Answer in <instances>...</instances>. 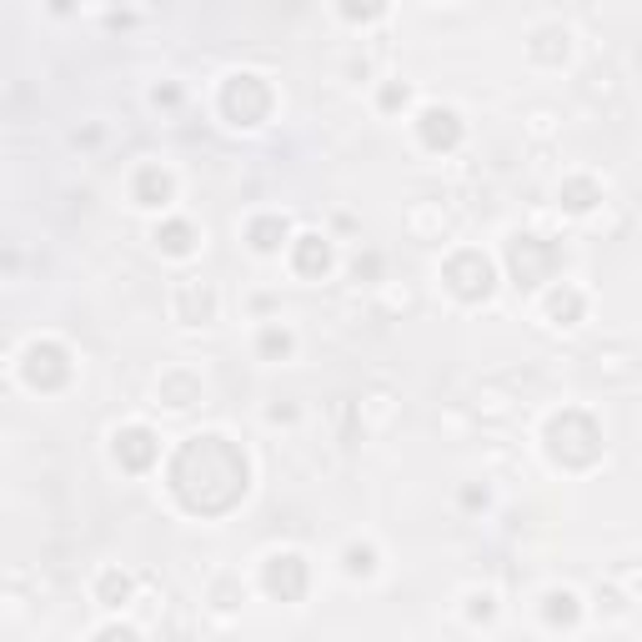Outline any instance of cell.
<instances>
[{
  "label": "cell",
  "mask_w": 642,
  "mask_h": 642,
  "mask_svg": "<svg viewBox=\"0 0 642 642\" xmlns=\"http://www.w3.org/2000/svg\"><path fill=\"white\" fill-rule=\"evenodd\" d=\"M171 492L181 498L186 512L222 517V512H231L241 502V492H247V457L216 432L191 437V442L176 452V462H171Z\"/></svg>",
  "instance_id": "6da1fadb"
},
{
  "label": "cell",
  "mask_w": 642,
  "mask_h": 642,
  "mask_svg": "<svg viewBox=\"0 0 642 642\" xmlns=\"http://www.w3.org/2000/svg\"><path fill=\"white\" fill-rule=\"evenodd\" d=\"M547 452L563 467H588V462H597V452H603V432L592 427V417H582V412H563V417H552L547 427Z\"/></svg>",
  "instance_id": "7a4b0ae2"
},
{
  "label": "cell",
  "mask_w": 642,
  "mask_h": 642,
  "mask_svg": "<svg viewBox=\"0 0 642 642\" xmlns=\"http://www.w3.org/2000/svg\"><path fill=\"white\" fill-rule=\"evenodd\" d=\"M222 111L237 126H256V121H266V111H272V91H266L262 76H231L222 91Z\"/></svg>",
  "instance_id": "3957f363"
},
{
  "label": "cell",
  "mask_w": 642,
  "mask_h": 642,
  "mask_svg": "<svg viewBox=\"0 0 642 642\" xmlns=\"http://www.w3.org/2000/svg\"><path fill=\"white\" fill-rule=\"evenodd\" d=\"M557 256H563V251L552 247V241H542V237H512V247H507V262H512L517 287H542L547 272L557 266Z\"/></svg>",
  "instance_id": "277c9868"
},
{
  "label": "cell",
  "mask_w": 642,
  "mask_h": 642,
  "mask_svg": "<svg viewBox=\"0 0 642 642\" xmlns=\"http://www.w3.org/2000/svg\"><path fill=\"white\" fill-rule=\"evenodd\" d=\"M446 287L457 291L462 302H487L492 297V262L482 251H457L446 262Z\"/></svg>",
  "instance_id": "5b68a950"
},
{
  "label": "cell",
  "mask_w": 642,
  "mask_h": 642,
  "mask_svg": "<svg viewBox=\"0 0 642 642\" xmlns=\"http://www.w3.org/2000/svg\"><path fill=\"white\" fill-rule=\"evenodd\" d=\"M66 377H71V362H66V352H61L55 341H36V347L26 352V381L30 387L51 392V387H61Z\"/></svg>",
  "instance_id": "8992f818"
},
{
  "label": "cell",
  "mask_w": 642,
  "mask_h": 642,
  "mask_svg": "<svg viewBox=\"0 0 642 642\" xmlns=\"http://www.w3.org/2000/svg\"><path fill=\"white\" fill-rule=\"evenodd\" d=\"M266 592L281 597V603H297L306 592V563L297 552H276L272 563H266Z\"/></svg>",
  "instance_id": "52a82bcc"
},
{
  "label": "cell",
  "mask_w": 642,
  "mask_h": 642,
  "mask_svg": "<svg viewBox=\"0 0 642 642\" xmlns=\"http://www.w3.org/2000/svg\"><path fill=\"white\" fill-rule=\"evenodd\" d=\"M116 462L126 473H146L151 462H156V437L146 432V427H126L116 432Z\"/></svg>",
  "instance_id": "ba28073f"
},
{
  "label": "cell",
  "mask_w": 642,
  "mask_h": 642,
  "mask_svg": "<svg viewBox=\"0 0 642 642\" xmlns=\"http://www.w3.org/2000/svg\"><path fill=\"white\" fill-rule=\"evenodd\" d=\"M421 141L432 146V151H452V146L462 141L457 111H446V105H432V111H421Z\"/></svg>",
  "instance_id": "9c48e42d"
},
{
  "label": "cell",
  "mask_w": 642,
  "mask_h": 642,
  "mask_svg": "<svg viewBox=\"0 0 642 642\" xmlns=\"http://www.w3.org/2000/svg\"><path fill=\"white\" fill-rule=\"evenodd\" d=\"M211 306H216V297H211V287H201V281H186L181 297H176V316H181V322H191V327H197V322H206Z\"/></svg>",
  "instance_id": "30bf717a"
},
{
  "label": "cell",
  "mask_w": 642,
  "mask_h": 642,
  "mask_svg": "<svg viewBox=\"0 0 642 642\" xmlns=\"http://www.w3.org/2000/svg\"><path fill=\"white\" fill-rule=\"evenodd\" d=\"M331 266V247L322 237H297V272L302 276H322Z\"/></svg>",
  "instance_id": "8fae6325"
},
{
  "label": "cell",
  "mask_w": 642,
  "mask_h": 642,
  "mask_svg": "<svg viewBox=\"0 0 642 642\" xmlns=\"http://www.w3.org/2000/svg\"><path fill=\"white\" fill-rule=\"evenodd\" d=\"M166 197H171V176L161 166H146L141 176H136V201H141V206H161Z\"/></svg>",
  "instance_id": "7c38bea8"
},
{
  "label": "cell",
  "mask_w": 642,
  "mask_h": 642,
  "mask_svg": "<svg viewBox=\"0 0 642 642\" xmlns=\"http://www.w3.org/2000/svg\"><path fill=\"white\" fill-rule=\"evenodd\" d=\"M247 237H251V247L256 251H276L281 241H287V222H281V216H256Z\"/></svg>",
  "instance_id": "4fadbf2b"
},
{
  "label": "cell",
  "mask_w": 642,
  "mask_h": 642,
  "mask_svg": "<svg viewBox=\"0 0 642 642\" xmlns=\"http://www.w3.org/2000/svg\"><path fill=\"white\" fill-rule=\"evenodd\" d=\"M156 241H161V251H171V256H186V251L197 247V231H191L186 222H171L156 231Z\"/></svg>",
  "instance_id": "5bb4252c"
},
{
  "label": "cell",
  "mask_w": 642,
  "mask_h": 642,
  "mask_svg": "<svg viewBox=\"0 0 642 642\" xmlns=\"http://www.w3.org/2000/svg\"><path fill=\"white\" fill-rule=\"evenodd\" d=\"M161 402L166 406H191L197 402V381L181 377V372H171V377L161 381Z\"/></svg>",
  "instance_id": "9a60e30c"
},
{
  "label": "cell",
  "mask_w": 642,
  "mask_h": 642,
  "mask_svg": "<svg viewBox=\"0 0 642 642\" xmlns=\"http://www.w3.org/2000/svg\"><path fill=\"white\" fill-rule=\"evenodd\" d=\"M126 597H131V577H126V572H105L101 577V603L105 607H121Z\"/></svg>",
  "instance_id": "2e32d148"
},
{
  "label": "cell",
  "mask_w": 642,
  "mask_h": 642,
  "mask_svg": "<svg viewBox=\"0 0 642 642\" xmlns=\"http://www.w3.org/2000/svg\"><path fill=\"white\" fill-rule=\"evenodd\" d=\"M547 622H577V597L572 592H547Z\"/></svg>",
  "instance_id": "e0dca14e"
},
{
  "label": "cell",
  "mask_w": 642,
  "mask_h": 642,
  "mask_svg": "<svg viewBox=\"0 0 642 642\" xmlns=\"http://www.w3.org/2000/svg\"><path fill=\"white\" fill-rule=\"evenodd\" d=\"M577 312H582V297H577V291H552V316H557V322H577Z\"/></svg>",
  "instance_id": "ac0fdd59"
},
{
  "label": "cell",
  "mask_w": 642,
  "mask_h": 642,
  "mask_svg": "<svg viewBox=\"0 0 642 642\" xmlns=\"http://www.w3.org/2000/svg\"><path fill=\"white\" fill-rule=\"evenodd\" d=\"M563 197H567V206H572V211H588L592 201H597V186H592V181H567Z\"/></svg>",
  "instance_id": "d6986e66"
},
{
  "label": "cell",
  "mask_w": 642,
  "mask_h": 642,
  "mask_svg": "<svg viewBox=\"0 0 642 642\" xmlns=\"http://www.w3.org/2000/svg\"><path fill=\"white\" fill-rule=\"evenodd\" d=\"M262 352H266V356H276V352L287 356V352H291V337H287V331H276V327H272V331L262 337Z\"/></svg>",
  "instance_id": "ffe728a7"
},
{
  "label": "cell",
  "mask_w": 642,
  "mask_h": 642,
  "mask_svg": "<svg viewBox=\"0 0 642 642\" xmlns=\"http://www.w3.org/2000/svg\"><path fill=\"white\" fill-rule=\"evenodd\" d=\"M347 572H372V547H352V552H347Z\"/></svg>",
  "instance_id": "44dd1931"
},
{
  "label": "cell",
  "mask_w": 642,
  "mask_h": 642,
  "mask_svg": "<svg viewBox=\"0 0 642 642\" xmlns=\"http://www.w3.org/2000/svg\"><path fill=\"white\" fill-rule=\"evenodd\" d=\"M96 642H141V638H136L131 628H105V632H101V638H96Z\"/></svg>",
  "instance_id": "7402d4cb"
},
{
  "label": "cell",
  "mask_w": 642,
  "mask_h": 642,
  "mask_svg": "<svg viewBox=\"0 0 642 642\" xmlns=\"http://www.w3.org/2000/svg\"><path fill=\"white\" fill-rule=\"evenodd\" d=\"M406 101V86H387V91H381V105H402Z\"/></svg>",
  "instance_id": "603a6c76"
}]
</instances>
